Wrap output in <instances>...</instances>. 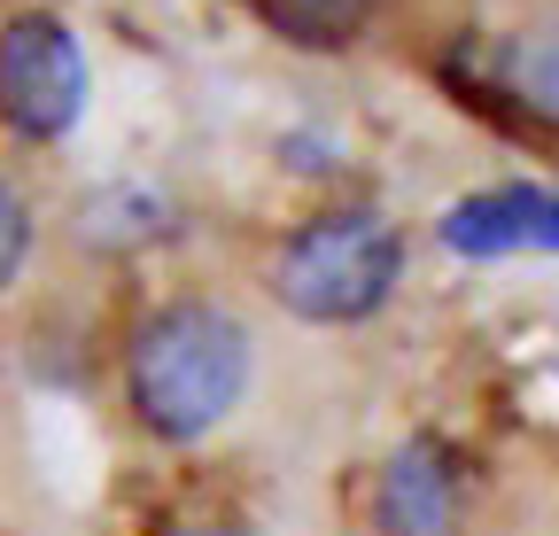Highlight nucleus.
I'll use <instances>...</instances> for the list:
<instances>
[{
	"label": "nucleus",
	"instance_id": "obj_1",
	"mask_svg": "<svg viewBox=\"0 0 559 536\" xmlns=\"http://www.w3.org/2000/svg\"><path fill=\"white\" fill-rule=\"evenodd\" d=\"M124 389L148 436L194 443L210 436L249 389V326L218 303H164L140 319L124 350Z\"/></svg>",
	"mask_w": 559,
	"mask_h": 536
},
{
	"label": "nucleus",
	"instance_id": "obj_2",
	"mask_svg": "<svg viewBox=\"0 0 559 536\" xmlns=\"http://www.w3.org/2000/svg\"><path fill=\"white\" fill-rule=\"evenodd\" d=\"M404 281V241L373 211H326L296 226L272 257V296L311 326H349L373 319Z\"/></svg>",
	"mask_w": 559,
	"mask_h": 536
},
{
	"label": "nucleus",
	"instance_id": "obj_3",
	"mask_svg": "<svg viewBox=\"0 0 559 536\" xmlns=\"http://www.w3.org/2000/svg\"><path fill=\"white\" fill-rule=\"evenodd\" d=\"M86 109V55L79 32L47 9L0 24V124L24 141H62Z\"/></svg>",
	"mask_w": 559,
	"mask_h": 536
},
{
	"label": "nucleus",
	"instance_id": "obj_4",
	"mask_svg": "<svg viewBox=\"0 0 559 536\" xmlns=\"http://www.w3.org/2000/svg\"><path fill=\"white\" fill-rule=\"evenodd\" d=\"M459 528V458L436 436H412L381 475V536H451Z\"/></svg>",
	"mask_w": 559,
	"mask_h": 536
},
{
	"label": "nucleus",
	"instance_id": "obj_5",
	"mask_svg": "<svg viewBox=\"0 0 559 536\" xmlns=\"http://www.w3.org/2000/svg\"><path fill=\"white\" fill-rule=\"evenodd\" d=\"M443 241L466 249V257H498V249H521V241H559V194H536V187L474 194V203L451 211Z\"/></svg>",
	"mask_w": 559,
	"mask_h": 536
},
{
	"label": "nucleus",
	"instance_id": "obj_6",
	"mask_svg": "<svg viewBox=\"0 0 559 536\" xmlns=\"http://www.w3.org/2000/svg\"><path fill=\"white\" fill-rule=\"evenodd\" d=\"M264 9H272V24L288 32L296 47H349L366 32L373 0H264Z\"/></svg>",
	"mask_w": 559,
	"mask_h": 536
},
{
	"label": "nucleus",
	"instance_id": "obj_7",
	"mask_svg": "<svg viewBox=\"0 0 559 536\" xmlns=\"http://www.w3.org/2000/svg\"><path fill=\"white\" fill-rule=\"evenodd\" d=\"M506 94H521V109L559 124V24H544V32L506 47Z\"/></svg>",
	"mask_w": 559,
	"mask_h": 536
},
{
	"label": "nucleus",
	"instance_id": "obj_8",
	"mask_svg": "<svg viewBox=\"0 0 559 536\" xmlns=\"http://www.w3.org/2000/svg\"><path fill=\"white\" fill-rule=\"evenodd\" d=\"M24 257H32V211H24V194L0 179V288L24 273Z\"/></svg>",
	"mask_w": 559,
	"mask_h": 536
},
{
	"label": "nucleus",
	"instance_id": "obj_9",
	"mask_svg": "<svg viewBox=\"0 0 559 536\" xmlns=\"http://www.w3.org/2000/svg\"><path fill=\"white\" fill-rule=\"evenodd\" d=\"M164 536H249V528H241L234 513H171Z\"/></svg>",
	"mask_w": 559,
	"mask_h": 536
}]
</instances>
